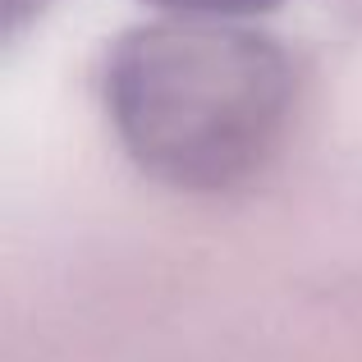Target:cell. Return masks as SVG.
Returning <instances> with one entry per match:
<instances>
[{
  "instance_id": "cell-1",
  "label": "cell",
  "mask_w": 362,
  "mask_h": 362,
  "mask_svg": "<svg viewBox=\"0 0 362 362\" xmlns=\"http://www.w3.org/2000/svg\"><path fill=\"white\" fill-rule=\"evenodd\" d=\"M101 97L115 142L147 179L175 193H230L284 142L298 69L247 23L151 18L110 42Z\"/></svg>"
},
{
  "instance_id": "cell-2",
  "label": "cell",
  "mask_w": 362,
  "mask_h": 362,
  "mask_svg": "<svg viewBox=\"0 0 362 362\" xmlns=\"http://www.w3.org/2000/svg\"><path fill=\"white\" fill-rule=\"evenodd\" d=\"M160 18H188V23H247L275 14L284 0H142Z\"/></svg>"
},
{
  "instance_id": "cell-3",
  "label": "cell",
  "mask_w": 362,
  "mask_h": 362,
  "mask_svg": "<svg viewBox=\"0 0 362 362\" xmlns=\"http://www.w3.org/2000/svg\"><path fill=\"white\" fill-rule=\"evenodd\" d=\"M46 9H51V0H5V42L14 46Z\"/></svg>"
}]
</instances>
